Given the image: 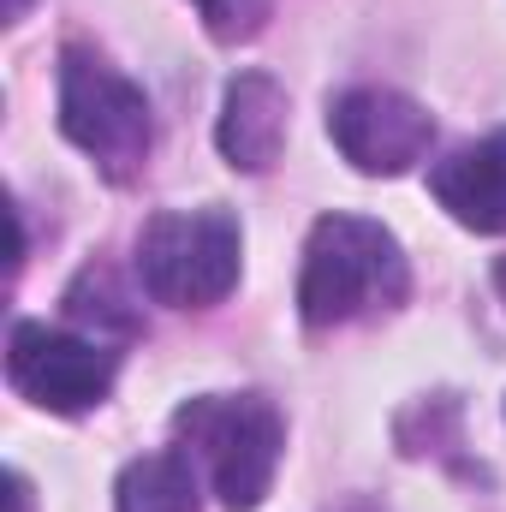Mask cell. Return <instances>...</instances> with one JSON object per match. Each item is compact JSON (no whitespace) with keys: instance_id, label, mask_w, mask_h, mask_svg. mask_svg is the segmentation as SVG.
Instances as JSON below:
<instances>
[{"instance_id":"4fadbf2b","label":"cell","mask_w":506,"mask_h":512,"mask_svg":"<svg viewBox=\"0 0 506 512\" xmlns=\"http://www.w3.org/2000/svg\"><path fill=\"white\" fill-rule=\"evenodd\" d=\"M501 286H506V262H501Z\"/></svg>"},{"instance_id":"7c38bea8","label":"cell","mask_w":506,"mask_h":512,"mask_svg":"<svg viewBox=\"0 0 506 512\" xmlns=\"http://www.w3.org/2000/svg\"><path fill=\"white\" fill-rule=\"evenodd\" d=\"M24 12H30V0H12V6H6V24H18Z\"/></svg>"},{"instance_id":"3957f363","label":"cell","mask_w":506,"mask_h":512,"mask_svg":"<svg viewBox=\"0 0 506 512\" xmlns=\"http://www.w3.org/2000/svg\"><path fill=\"white\" fill-rule=\"evenodd\" d=\"M245 274V227L227 209H161L137 233V286L167 310H215Z\"/></svg>"},{"instance_id":"6da1fadb","label":"cell","mask_w":506,"mask_h":512,"mask_svg":"<svg viewBox=\"0 0 506 512\" xmlns=\"http://www.w3.org/2000/svg\"><path fill=\"white\" fill-rule=\"evenodd\" d=\"M411 292V262L393 227L370 215H322L304 239L298 316L304 328H346L399 310Z\"/></svg>"},{"instance_id":"277c9868","label":"cell","mask_w":506,"mask_h":512,"mask_svg":"<svg viewBox=\"0 0 506 512\" xmlns=\"http://www.w3.org/2000/svg\"><path fill=\"white\" fill-rule=\"evenodd\" d=\"M60 137L72 149H84L102 179L131 185L149 167V149H155L149 96L120 66H108L96 48L72 42L60 54Z\"/></svg>"},{"instance_id":"30bf717a","label":"cell","mask_w":506,"mask_h":512,"mask_svg":"<svg viewBox=\"0 0 506 512\" xmlns=\"http://www.w3.org/2000/svg\"><path fill=\"white\" fill-rule=\"evenodd\" d=\"M66 316L78 322V328H90L96 340L102 334H120V340H137L143 334V316H137V304H131L126 292L114 286V274L96 262V268H84L72 286H66Z\"/></svg>"},{"instance_id":"8fae6325","label":"cell","mask_w":506,"mask_h":512,"mask_svg":"<svg viewBox=\"0 0 506 512\" xmlns=\"http://www.w3.org/2000/svg\"><path fill=\"white\" fill-rule=\"evenodd\" d=\"M191 6H197L203 30H209L215 42H227V48L256 42V36L268 30V18H274V0H191Z\"/></svg>"},{"instance_id":"9c48e42d","label":"cell","mask_w":506,"mask_h":512,"mask_svg":"<svg viewBox=\"0 0 506 512\" xmlns=\"http://www.w3.org/2000/svg\"><path fill=\"white\" fill-rule=\"evenodd\" d=\"M114 512H197V471L191 459L173 453H143L131 459L114 483Z\"/></svg>"},{"instance_id":"52a82bcc","label":"cell","mask_w":506,"mask_h":512,"mask_svg":"<svg viewBox=\"0 0 506 512\" xmlns=\"http://www.w3.org/2000/svg\"><path fill=\"white\" fill-rule=\"evenodd\" d=\"M429 191L465 233H506V126L447 149L429 167Z\"/></svg>"},{"instance_id":"8992f818","label":"cell","mask_w":506,"mask_h":512,"mask_svg":"<svg viewBox=\"0 0 506 512\" xmlns=\"http://www.w3.org/2000/svg\"><path fill=\"white\" fill-rule=\"evenodd\" d=\"M328 137L364 179H399L429 155L435 114L405 90L352 84V90H340L328 102Z\"/></svg>"},{"instance_id":"ba28073f","label":"cell","mask_w":506,"mask_h":512,"mask_svg":"<svg viewBox=\"0 0 506 512\" xmlns=\"http://www.w3.org/2000/svg\"><path fill=\"white\" fill-rule=\"evenodd\" d=\"M215 143L227 155V167L239 173H268L286 149V90L268 72H239L221 96V120Z\"/></svg>"},{"instance_id":"5b68a950","label":"cell","mask_w":506,"mask_h":512,"mask_svg":"<svg viewBox=\"0 0 506 512\" xmlns=\"http://www.w3.org/2000/svg\"><path fill=\"white\" fill-rule=\"evenodd\" d=\"M114 376H120V352L96 334L48 328V322H12L6 334V382L36 411L84 417L114 393Z\"/></svg>"},{"instance_id":"7a4b0ae2","label":"cell","mask_w":506,"mask_h":512,"mask_svg":"<svg viewBox=\"0 0 506 512\" xmlns=\"http://www.w3.org/2000/svg\"><path fill=\"white\" fill-rule=\"evenodd\" d=\"M173 441L191 465H203L221 507L256 512L286 453V417L262 393H197L173 411Z\"/></svg>"}]
</instances>
